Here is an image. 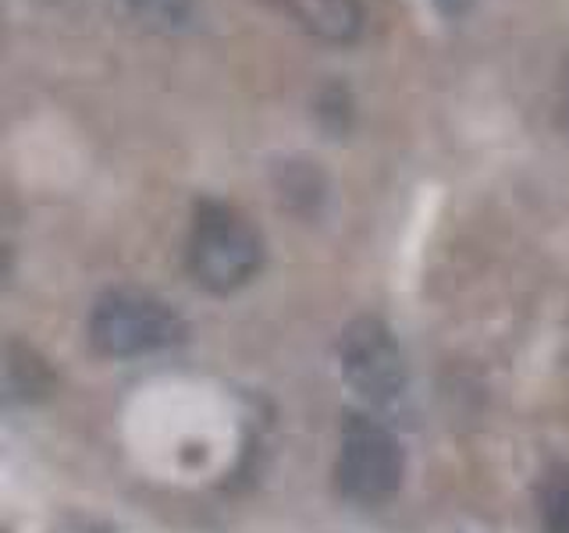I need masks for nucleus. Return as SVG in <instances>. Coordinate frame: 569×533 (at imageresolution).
<instances>
[{
    "label": "nucleus",
    "mask_w": 569,
    "mask_h": 533,
    "mask_svg": "<svg viewBox=\"0 0 569 533\" xmlns=\"http://www.w3.org/2000/svg\"><path fill=\"white\" fill-rule=\"evenodd\" d=\"M189 271L213 295L239 292L263 266V239L236 207L203 200L196 203L189 228Z\"/></svg>",
    "instance_id": "1"
},
{
    "label": "nucleus",
    "mask_w": 569,
    "mask_h": 533,
    "mask_svg": "<svg viewBox=\"0 0 569 533\" xmlns=\"http://www.w3.org/2000/svg\"><path fill=\"white\" fill-rule=\"evenodd\" d=\"M186 338V320L164 299L139 289H114L97 299L89 313V342L107 360H132L178 345Z\"/></svg>",
    "instance_id": "2"
},
{
    "label": "nucleus",
    "mask_w": 569,
    "mask_h": 533,
    "mask_svg": "<svg viewBox=\"0 0 569 533\" xmlns=\"http://www.w3.org/2000/svg\"><path fill=\"white\" fill-rule=\"evenodd\" d=\"M338 360L349 388L373 409H399L409 395V370L399 342L378 316H360L342 331Z\"/></svg>",
    "instance_id": "3"
},
{
    "label": "nucleus",
    "mask_w": 569,
    "mask_h": 533,
    "mask_svg": "<svg viewBox=\"0 0 569 533\" xmlns=\"http://www.w3.org/2000/svg\"><path fill=\"white\" fill-rule=\"evenodd\" d=\"M402 449L391 438L388 426L370 416H349L342 431V449H338V487L352 502L378 505L391 497L402 484Z\"/></svg>",
    "instance_id": "4"
},
{
    "label": "nucleus",
    "mask_w": 569,
    "mask_h": 533,
    "mask_svg": "<svg viewBox=\"0 0 569 533\" xmlns=\"http://www.w3.org/2000/svg\"><path fill=\"white\" fill-rule=\"evenodd\" d=\"M271 4L281 14H289L302 32L335 47H349L363 32L360 0H271Z\"/></svg>",
    "instance_id": "5"
},
{
    "label": "nucleus",
    "mask_w": 569,
    "mask_h": 533,
    "mask_svg": "<svg viewBox=\"0 0 569 533\" xmlns=\"http://www.w3.org/2000/svg\"><path fill=\"white\" fill-rule=\"evenodd\" d=\"M4 381H8V395L18 402H36L43 399L47 391L53 388V378L47 363L36 355L29 345H8V363H4Z\"/></svg>",
    "instance_id": "6"
},
{
    "label": "nucleus",
    "mask_w": 569,
    "mask_h": 533,
    "mask_svg": "<svg viewBox=\"0 0 569 533\" xmlns=\"http://www.w3.org/2000/svg\"><path fill=\"white\" fill-rule=\"evenodd\" d=\"M136 18L160 29H182L189 18L196 14V4L200 0H121Z\"/></svg>",
    "instance_id": "7"
},
{
    "label": "nucleus",
    "mask_w": 569,
    "mask_h": 533,
    "mask_svg": "<svg viewBox=\"0 0 569 533\" xmlns=\"http://www.w3.org/2000/svg\"><path fill=\"white\" fill-rule=\"evenodd\" d=\"M541 515H545L548 533H569V466L556 470L545 480Z\"/></svg>",
    "instance_id": "8"
},
{
    "label": "nucleus",
    "mask_w": 569,
    "mask_h": 533,
    "mask_svg": "<svg viewBox=\"0 0 569 533\" xmlns=\"http://www.w3.org/2000/svg\"><path fill=\"white\" fill-rule=\"evenodd\" d=\"M296 195H302L310 210L325 195V185H320V174L313 168H289L281 174V200H289V207H296Z\"/></svg>",
    "instance_id": "9"
},
{
    "label": "nucleus",
    "mask_w": 569,
    "mask_h": 533,
    "mask_svg": "<svg viewBox=\"0 0 569 533\" xmlns=\"http://www.w3.org/2000/svg\"><path fill=\"white\" fill-rule=\"evenodd\" d=\"M435 8L445 18H462V14L473 8V0H435Z\"/></svg>",
    "instance_id": "10"
},
{
    "label": "nucleus",
    "mask_w": 569,
    "mask_h": 533,
    "mask_svg": "<svg viewBox=\"0 0 569 533\" xmlns=\"http://www.w3.org/2000/svg\"><path fill=\"white\" fill-rule=\"evenodd\" d=\"M562 121H566V132H569V71H566V89H562Z\"/></svg>",
    "instance_id": "11"
}]
</instances>
